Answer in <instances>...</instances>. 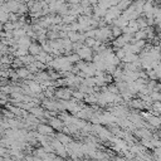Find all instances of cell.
<instances>
[{"mask_svg":"<svg viewBox=\"0 0 161 161\" xmlns=\"http://www.w3.org/2000/svg\"><path fill=\"white\" fill-rule=\"evenodd\" d=\"M29 50H30V53L33 56H37L38 53L40 52V47H38V45H35V44H30L29 45Z\"/></svg>","mask_w":161,"mask_h":161,"instance_id":"cell-1","label":"cell"},{"mask_svg":"<svg viewBox=\"0 0 161 161\" xmlns=\"http://www.w3.org/2000/svg\"><path fill=\"white\" fill-rule=\"evenodd\" d=\"M39 131L42 133H52V127H48V126L42 125V126H39Z\"/></svg>","mask_w":161,"mask_h":161,"instance_id":"cell-2","label":"cell"},{"mask_svg":"<svg viewBox=\"0 0 161 161\" xmlns=\"http://www.w3.org/2000/svg\"><path fill=\"white\" fill-rule=\"evenodd\" d=\"M28 71H26V69H19V71H18V76L19 77H26V76H28Z\"/></svg>","mask_w":161,"mask_h":161,"instance_id":"cell-3","label":"cell"},{"mask_svg":"<svg viewBox=\"0 0 161 161\" xmlns=\"http://www.w3.org/2000/svg\"><path fill=\"white\" fill-rule=\"evenodd\" d=\"M150 122H151L152 125H155V126H159L160 123H161V122H160L157 119H154V117H150Z\"/></svg>","mask_w":161,"mask_h":161,"instance_id":"cell-4","label":"cell"},{"mask_svg":"<svg viewBox=\"0 0 161 161\" xmlns=\"http://www.w3.org/2000/svg\"><path fill=\"white\" fill-rule=\"evenodd\" d=\"M30 112H31V113H34V115H37V116L42 115V110H38V108H31Z\"/></svg>","mask_w":161,"mask_h":161,"instance_id":"cell-5","label":"cell"},{"mask_svg":"<svg viewBox=\"0 0 161 161\" xmlns=\"http://www.w3.org/2000/svg\"><path fill=\"white\" fill-rule=\"evenodd\" d=\"M113 34H115V35H119V34H120V29H119V28H115V29H113Z\"/></svg>","mask_w":161,"mask_h":161,"instance_id":"cell-6","label":"cell"}]
</instances>
